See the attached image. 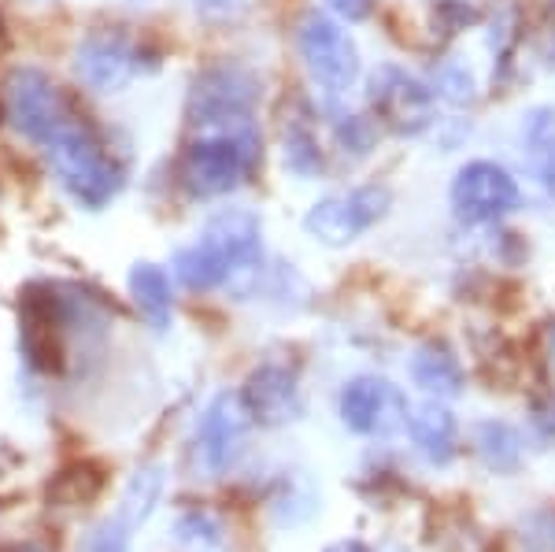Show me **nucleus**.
I'll return each instance as SVG.
<instances>
[{
	"mask_svg": "<svg viewBox=\"0 0 555 552\" xmlns=\"http://www.w3.org/2000/svg\"><path fill=\"white\" fill-rule=\"evenodd\" d=\"M259 238H263V227H259L253 211L245 208L219 211V216L208 219L204 234L190 248H178L175 274L190 290L222 286V282H230V274L253 271L259 264V245H263Z\"/></svg>",
	"mask_w": 555,
	"mask_h": 552,
	"instance_id": "obj_1",
	"label": "nucleus"
},
{
	"mask_svg": "<svg viewBox=\"0 0 555 552\" xmlns=\"http://www.w3.org/2000/svg\"><path fill=\"white\" fill-rule=\"evenodd\" d=\"M44 153L67 197L89 211H101L122 190V167L104 149L101 133L89 127L86 115H78Z\"/></svg>",
	"mask_w": 555,
	"mask_h": 552,
	"instance_id": "obj_2",
	"label": "nucleus"
},
{
	"mask_svg": "<svg viewBox=\"0 0 555 552\" xmlns=\"http://www.w3.org/2000/svg\"><path fill=\"white\" fill-rule=\"evenodd\" d=\"M4 115L12 123V130L38 149H49L78 119V112L70 108L64 89L38 67H15L8 75Z\"/></svg>",
	"mask_w": 555,
	"mask_h": 552,
	"instance_id": "obj_3",
	"label": "nucleus"
},
{
	"mask_svg": "<svg viewBox=\"0 0 555 552\" xmlns=\"http://www.w3.org/2000/svg\"><path fill=\"white\" fill-rule=\"evenodd\" d=\"M256 159V133L253 130H219L201 133L190 145L182 164V182L193 197H222L237 190Z\"/></svg>",
	"mask_w": 555,
	"mask_h": 552,
	"instance_id": "obj_4",
	"label": "nucleus"
},
{
	"mask_svg": "<svg viewBox=\"0 0 555 552\" xmlns=\"http://www.w3.org/2000/svg\"><path fill=\"white\" fill-rule=\"evenodd\" d=\"M256 78L237 64L211 67L196 78L190 97L193 127L204 133L219 130H253Z\"/></svg>",
	"mask_w": 555,
	"mask_h": 552,
	"instance_id": "obj_5",
	"label": "nucleus"
},
{
	"mask_svg": "<svg viewBox=\"0 0 555 552\" xmlns=\"http://www.w3.org/2000/svg\"><path fill=\"white\" fill-rule=\"evenodd\" d=\"M297 44L308 75L326 93L337 97L356 86V78H360V52H356V41L348 38V30L337 20H330L322 12H308L300 20Z\"/></svg>",
	"mask_w": 555,
	"mask_h": 552,
	"instance_id": "obj_6",
	"label": "nucleus"
},
{
	"mask_svg": "<svg viewBox=\"0 0 555 552\" xmlns=\"http://www.w3.org/2000/svg\"><path fill=\"white\" fill-rule=\"evenodd\" d=\"M389 211V190L382 185H360L352 193H337V197H322L311 204L304 216V230L322 245H348L378 222Z\"/></svg>",
	"mask_w": 555,
	"mask_h": 552,
	"instance_id": "obj_7",
	"label": "nucleus"
},
{
	"mask_svg": "<svg viewBox=\"0 0 555 552\" xmlns=\"http://www.w3.org/2000/svg\"><path fill=\"white\" fill-rule=\"evenodd\" d=\"M78 78L96 93H119L145 70L141 44L119 30H93L75 49Z\"/></svg>",
	"mask_w": 555,
	"mask_h": 552,
	"instance_id": "obj_8",
	"label": "nucleus"
},
{
	"mask_svg": "<svg viewBox=\"0 0 555 552\" xmlns=\"http://www.w3.org/2000/svg\"><path fill=\"white\" fill-rule=\"evenodd\" d=\"M515 204L518 182L489 159H474L452 182V208L463 222H496Z\"/></svg>",
	"mask_w": 555,
	"mask_h": 552,
	"instance_id": "obj_9",
	"label": "nucleus"
},
{
	"mask_svg": "<svg viewBox=\"0 0 555 552\" xmlns=\"http://www.w3.org/2000/svg\"><path fill=\"white\" fill-rule=\"evenodd\" d=\"M248 423H253V415H248L241 394H219L208 405L201 426H196V449H201V460L211 475H222L237 460Z\"/></svg>",
	"mask_w": 555,
	"mask_h": 552,
	"instance_id": "obj_10",
	"label": "nucleus"
},
{
	"mask_svg": "<svg viewBox=\"0 0 555 552\" xmlns=\"http://www.w3.org/2000/svg\"><path fill=\"white\" fill-rule=\"evenodd\" d=\"M371 97L382 119L400 133H418L434 123L429 119V115H434V93H429L415 75H408V70H400V67H382L378 75H374Z\"/></svg>",
	"mask_w": 555,
	"mask_h": 552,
	"instance_id": "obj_11",
	"label": "nucleus"
},
{
	"mask_svg": "<svg viewBox=\"0 0 555 552\" xmlns=\"http://www.w3.org/2000/svg\"><path fill=\"white\" fill-rule=\"evenodd\" d=\"M241 400H245L248 415L267 426H282L304 412L297 375L289 368H278V363H267V368L253 371L248 386L241 389Z\"/></svg>",
	"mask_w": 555,
	"mask_h": 552,
	"instance_id": "obj_12",
	"label": "nucleus"
},
{
	"mask_svg": "<svg viewBox=\"0 0 555 552\" xmlns=\"http://www.w3.org/2000/svg\"><path fill=\"white\" fill-rule=\"evenodd\" d=\"M392 389L382 378H352L341 389V420L348 431L356 434H374L382 431L389 420V405H392Z\"/></svg>",
	"mask_w": 555,
	"mask_h": 552,
	"instance_id": "obj_13",
	"label": "nucleus"
},
{
	"mask_svg": "<svg viewBox=\"0 0 555 552\" xmlns=\"http://www.w3.org/2000/svg\"><path fill=\"white\" fill-rule=\"evenodd\" d=\"M408 431L429 464H449L455 457V420L449 408L437 405V400H429V405L415 408L408 415Z\"/></svg>",
	"mask_w": 555,
	"mask_h": 552,
	"instance_id": "obj_14",
	"label": "nucleus"
},
{
	"mask_svg": "<svg viewBox=\"0 0 555 552\" xmlns=\"http://www.w3.org/2000/svg\"><path fill=\"white\" fill-rule=\"evenodd\" d=\"M130 293H133V305H138L141 316L149 319L152 331H167V326H171L175 297H171V279H167L164 267H156V264L133 267Z\"/></svg>",
	"mask_w": 555,
	"mask_h": 552,
	"instance_id": "obj_15",
	"label": "nucleus"
},
{
	"mask_svg": "<svg viewBox=\"0 0 555 552\" xmlns=\"http://www.w3.org/2000/svg\"><path fill=\"white\" fill-rule=\"evenodd\" d=\"M411 378L429 397H455L463 389L460 360L449 349H441V345H423V349L411 356Z\"/></svg>",
	"mask_w": 555,
	"mask_h": 552,
	"instance_id": "obj_16",
	"label": "nucleus"
},
{
	"mask_svg": "<svg viewBox=\"0 0 555 552\" xmlns=\"http://www.w3.org/2000/svg\"><path fill=\"white\" fill-rule=\"evenodd\" d=\"M159 493H164V471H159V467L138 471V475L127 483V489H122L119 515L130 523V527H141V523L152 515V509H156Z\"/></svg>",
	"mask_w": 555,
	"mask_h": 552,
	"instance_id": "obj_17",
	"label": "nucleus"
},
{
	"mask_svg": "<svg viewBox=\"0 0 555 552\" xmlns=\"http://www.w3.org/2000/svg\"><path fill=\"white\" fill-rule=\"evenodd\" d=\"M478 452L492 471H515L522 460V441L507 423H486L478 431Z\"/></svg>",
	"mask_w": 555,
	"mask_h": 552,
	"instance_id": "obj_18",
	"label": "nucleus"
},
{
	"mask_svg": "<svg viewBox=\"0 0 555 552\" xmlns=\"http://www.w3.org/2000/svg\"><path fill=\"white\" fill-rule=\"evenodd\" d=\"M101 486H104V478L96 475L93 467L75 464V467H67L64 475L56 478L52 493H56L60 501H67V504H86V501H93V497L101 493Z\"/></svg>",
	"mask_w": 555,
	"mask_h": 552,
	"instance_id": "obj_19",
	"label": "nucleus"
},
{
	"mask_svg": "<svg viewBox=\"0 0 555 552\" xmlns=\"http://www.w3.org/2000/svg\"><path fill=\"white\" fill-rule=\"evenodd\" d=\"M285 164H289L297 175L319 171V164H322V159H319V145H315V138H311L308 127L285 130Z\"/></svg>",
	"mask_w": 555,
	"mask_h": 552,
	"instance_id": "obj_20",
	"label": "nucleus"
},
{
	"mask_svg": "<svg viewBox=\"0 0 555 552\" xmlns=\"http://www.w3.org/2000/svg\"><path fill=\"white\" fill-rule=\"evenodd\" d=\"M130 530H133L130 523L122 519L119 512H115L112 519H104L101 527L89 534L82 552H130V538H133Z\"/></svg>",
	"mask_w": 555,
	"mask_h": 552,
	"instance_id": "obj_21",
	"label": "nucleus"
},
{
	"mask_svg": "<svg viewBox=\"0 0 555 552\" xmlns=\"http://www.w3.org/2000/svg\"><path fill=\"white\" fill-rule=\"evenodd\" d=\"M330 8H334L337 15H345V20H363L366 12H371V0H326Z\"/></svg>",
	"mask_w": 555,
	"mask_h": 552,
	"instance_id": "obj_22",
	"label": "nucleus"
},
{
	"mask_svg": "<svg viewBox=\"0 0 555 552\" xmlns=\"http://www.w3.org/2000/svg\"><path fill=\"white\" fill-rule=\"evenodd\" d=\"M541 178H544V185H548L552 197H555V138L544 145V153H541Z\"/></svg>",
	"mask_w": 555,
	"mask_h": 552,
	"instance_id": "obj_23",
	"label": "nucleus"
},
{
	"mask_svg": "<svg viewBox=\"0 0 555 552\" xmlns=\"http://www.w3.org/2000/svg\"><path fill=\"white\" fill-rule=\"evenodd\" d=\"M326 552H371L363 545V541H337V545H330Z\"/></svg>",
	"mask_w": 555,
	"mask_h": 552,
	"instance_id": "obj_24",
	"label": "nucleus"
},
{
	"mask_svg": "<svg viewBox=\"0 0 555 552\" xmlns=\"http://www.w3.org/2000/svg\"><path fill=\"white\" fill-rule=\"evenodd\" d=\"M15 552H41L38 545H23V549H15Z\"/></svg>",
	"mask_w": 555,
	"mask_h": 552,
	"instance_id": "obj_25",
	"label": "nucleus"
}]
</instances>
